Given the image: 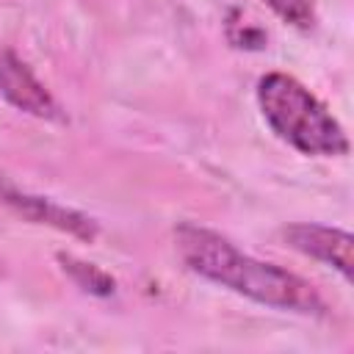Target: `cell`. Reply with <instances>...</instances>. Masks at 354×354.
<instances>
[{"label": "cell", "instance_id": "cell-4", "mask_svg": "<svg viewBox=\"0 0 354 354\" xmlns=\"http://www.w3.org/2000/svg\"><path fill=\"white\" fill-rule=\"evenodd\" d=\"M0 94L22 113L36 119H58V105L53 94L36 80V75L11 53L0 50Z\"/></svg>", "mask_w": 354, "mask_h": 354}, {"label": "cell", "instance_id": "cell-2", "mask_svg": "<svg viewBox=\"0 0 354 354\" xmlns=\"http://www.w3.org/2000/svg\"><path fill=\"white\" fill-rule=\"evenodd\" d=\"M257 102L271 130L304 155H346L348 138L326 105L285 72H268L257 83Z\"/></svg>", "mask_w": 354, "mask_h": 354}, {"label": "cell", "instance_id": "cell-6", "mask_svg": "<svg viewBox=\"0 0 354 354\" xmlns=\"http://www.w3.org/2000/svg\"><path fill=\"white\" fill-rule=\"evenodd\" d=\"M58 263H61V268L72 277V282L77 285V288H83L86 293H94V296H111L113 290H116V282H113V277L111 274H105L100 266H94V263H86V260H77V257H72V254H58Z\"/></svg>", "mask_w": 354, "mask_h": 354}, {"label": "cell", "instance_id": "cell-3", "mask_svg": "<svg viewBox=\"0 0 354 354\" xmlns=\"http://www.w3.org/2000/svg\"><path fill=\"white\" fill-rule=\"evenodd\" d=\"M0 205L19 213L22 218L33 221V224H47L53 230H61V232H69L80 241H94L100 227L91 216L86 213H77L72 207H64L47 196H33V194H22L17 191L6 174H0Z\"/></svg>", "mask_w": 354, "mask_h": 354}, {"label": "cell", "instance_id": "cell-5", "mask_svg": "<svg viewBox=\"0 0 354 354\" xmlns=\"http://www.w3.org/2000/svg\"><path fill=\"white\" fill-rule=\"evenodd\" d=\"M290 249L315 257L332 268H337L346 279H351V249L354 238L346 230L324 227V224H290L282 230Z\"/></svg>", "mask_w": 354, "mask_h": 354}, {"label": "cell", "instance_id": "cell-7", "mask_svg": "<svg viewBox=\"0 0 354 354\" xmlns=\"http://www.w3.org/2000/svg\"><path fill=\"white\" fill-rule=\"evenodd\" d=\"M274 14H279L285 22L307 28L315 19V0H266Z\"/></svg>", "mask_w": 354, "mask_h": 354}, {"label": "cell", "instance_id": "cell-1", "mask_svg": "<svg viewBox=\"0 0 354 354\" xmlns=\"http://www.w3.org/2000/svg\"><path fill=\"white\" fill-rule=\"evenodd\" d=\"M174 241H177V252L183 263L194 274L221 288H230L252 301L279 307V310H293V313H307V315L324 313V299L307 279L274 263H263V260L243 254L224 235L207 227L180 224L174 230Z\"/></svg>", "mask_w": 354, "mask_h": 354}]
</instances>
